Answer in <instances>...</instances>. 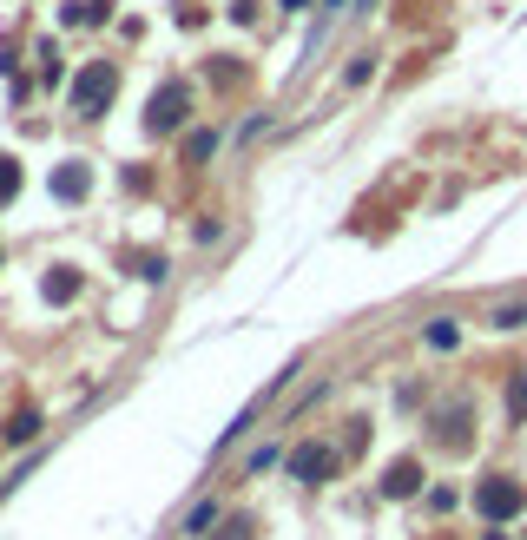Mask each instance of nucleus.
I'll list each match as a JSON object with an SVG mask.
<instances>
[{
	"instance_id": "11",
	"label": "nucleus",
	"mask_w": 527,
	"mask_h": 540,
	"mask_svg": "<svg viewBox=\"0 0 527 540\" xmlns=\"http://www.w3.org/2000/svg\"><path fill=\"white\" fill-rule=\"evenodd\" d=\"M86 191V172H60V198H80Z\"/></svg>"
},
{
	"instance_id": "2",
	"label": "nucleus",
	"mask_w": 527,
	"mask_h": 540,
	"mask_svg": "<svg viewBox=\"0 0 527 540\" xmlns=\"http://www.w3.org/2000/svg\"><path fill=\"white\" fill-rule=\"evenodd\" d=\"M290 475H297V481H323V475H336V455L310 442V448H297V455H290Z\"/></svg>"
},
{
	"instance_id": "7",
	"label": "nucleus",
	"mask_w": 527,
	"mask_h": 540,
	"mask_svg": "<svg viewBox=\"0 0 527 540\" xmlns=\"http://www.w3.org/2000/svg\"><path fill=\"white\" fill-rule=\"evenodd\" d=\"M508 415H514V422L527 415V376H514V382H508Z\"/></svg>"
},
{
	"instance_id": "5",
	"label": "nucleus",
	"mask_w": 527,
	"mask_h": 540,
	"mask_svg": "<svg viewBox=\"0 0 527 540\" xmlns=\"http://www.w3.org/2000/svg\"><path fill=\"white\" fill-rule=\"evenodd\" d=\"M488 323H495V330H521V323H527V310H521V303H501V310H495Z\"/></svg>"
},
{
	"instance_id": "10",
	"label": "nucleus",
	"mask_w": 527,
	"mask_h": 540,
	"mask_svg": "<svg viewBox=\"0 0 527 540\" xmlns=\"http://www.w3.org/2000/svg\"><path fill=\"white\" fill-rule=\"evenodd\" d=\"M369 73H376V53H356V66H350V86H363Z\"/></svg>"
},
{
	"instance_id": "12",
	"label": "nucleus",
	"mask_w": 527,
	"mask_h": 540,
	"mask_svg": "<svg viewBox=\"0 0 527 540\" xmlns=\"http://www.w3.org/2000/svg\"><path fill=\"white\" fill-rule=\"evenodd\" d=\"M14 185H20V172H14V159H0V198H14Z\"/></svg>"
},
{
	"instance_id": "9",
	"label": "nucleus",
	"mask_w": 527,
	"mask_h": 540,
	"mask_svg": "<svg viewBox=\"0 0 527 540\" xmlns=\"http://www.w3.org/2000/svg\"><path fill=\"white\" fill-rule=\"evenodd\" d=\"M7 435H14V442H33V435H40V415H14V429H7Z\"/></svg>"
},
{
	"instance_id": "8",
	"label": "nucleus",
	"mask_w": 527,
	"mask_h": 540,
	"mask_svg": "<svg viewBox=\"0 0 527 540\" xmlns=\"http://www.w3.org/2000/svg\"><path fill=\"white\" fill-rule=\"evenodd\" d=\"M185 152H192V159H211V152H218V132H192V139H185Z\"/></svg>"
},
{
	"instance_id": "6",
	"label": "nucleus",
	"mask_w": 527,
	"mask_h": 540,
	"mask_svg": "<svg viewBox=\"0 0 527 540\" xmlns=\"http://www.w3.org/2000/svg\"><path fill=\"white\" fill-rule=\"evenodd\" d=\"M429 350H455V323H448V317L429 323Z\"/></svg>"
},
{
	"instance_id": "3",
	"label": "nucleus",
	"mask_w": 527,
	"mask_h": 540,
	"mask_svg": "<svg viewBox=\"0 0 527 540\" xmlns=\"http://www.w3.org/2000/svg\"><path fill=\"white\" fill-rule=\"evenodd\" d=\"M383 494H389V501L416 494V461H396V468H389V481H383Z\"/></svg>"
},
{
	"instance_id": "1",
	"label": "nucleus",
	"mask_w": 527,
	"mask_h": 540,
	"mask_svg": "<svg viewBox=\"0 0 527 540\" xmlns=\"http://www.w3.org/2000/svg\"><path fill=\"white\" fill-rule=\"evenodd\" d=\"M475 508L488 514V521H508V514H521V488H514V481H481Z\"/></svg>"
},
{
	"instance_id": "4",
	"label": "nucleus",
	"mask_w": 527,
	"mask_h": 540,
	"mask_svg": "<svg viewBox=\"0 0 527 540\" xmlns=\"http://www.w3.org/2000/svg\"><path fill=\"white\" fill-rule=\"evenodd\" d=\"M211 521H218V501H198V508L185 514V534H205Z\"/></svg>"
}]
</instances>
